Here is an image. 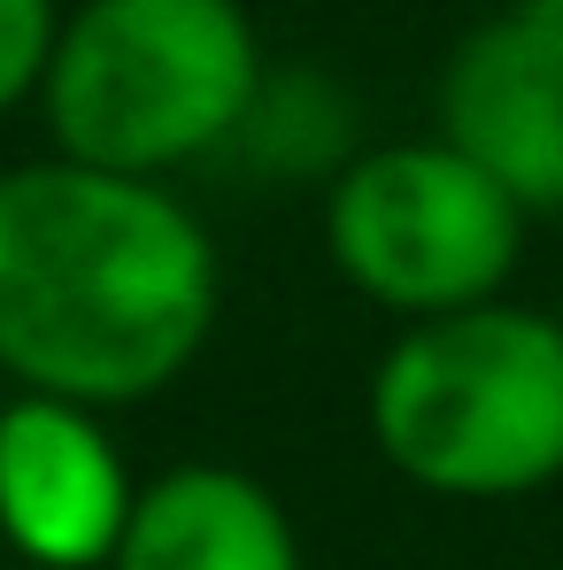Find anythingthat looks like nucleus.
Masks as SVG:
<instances>
[{
	"label": "nucleus",
	"mask_w": 563,
	"mask_h": 570,
	"mask_svg": "<svg viewBox=\"0 0 563 570\" xmlns=\"http://www.w3.org/2000/svg\"><path fill=\"white\" fill-rule=\"evenodd\" d=\"M378 463L440 501H525L563 478V316L478 301L401 324L363 379Z\"/></svg>",
	"instance_id": "2"
},
{
	"label": "nucleus",
	"mask_w": 563,
	"mask_h": 570,
	"mask_svg": "<svg viewBox=\"0 0 563 570\" xmlns=\"http://www.w3.org/2000/svg\"><path fill=\"white\" fill-rule=\"evenodd\" d=\"M363 147L371 139H363V108L348 94V78H332L324 62H271L247 116H240V131H232V147H224V163L263 178V186L324 193Z\"/></svg>",
	"instance_id": "8"
},
{
	"label": "nucleus",
	"mask_w": 563,
	"mask_h": 570,
	"mask_svg": "<svg viewBox=\"0 0 563 570\" xmlns=\"http://www.w3.org/2000/svg\"><path fill=\"white\" fill-rule=\"evenodd\" d=\"M271 55L240 0H78L39 86L47 155L155 178L224 163Z\"/></svg>",
	"instance_id": "3"
},
{
	"label": "nucleus",
	"mask_w": 563,
	"mask_h": 570,
	"mask_svg": "<svg viewBox=\"0 0 563 570\" xmlns=\"http://www.w3.org/2000/svg\"><path fill=\"white\" fill-rule=\"evenodd\" d=\"M317 200L340 285L401 324L502 301V285L525 263L533 216L433 131L371 139Z\"/></svg>",
	"instance_id": "4"
},
{
	"label": "nucleus",
	"mask_w": 563,
	"mask_h": 570,
	"mask_svg": "<svg viewBox=\"0 0 563 570\" xmlns=\"http://www.w3.org/2000/svg\"><path fill=\"white\" fill-rule=\"evenodd\" d=\"M139 501L108 416L47 393L0 401V548L39 570H100Z\"/></svg>",
	"instance_id": "5"
},
{
	"label": "nucleus",
	"mask_w": 563,
	"mask_h": 570,
	"mask_svg": "<svg viewBox=\"0 0 563 570\" xmlns=\"http://www.w3.org/2000/svg\"><path fill=\"white\" fill-rule=\"evenodd\" d=\"M8 570H39V563H8Z\"/></svg>",
	"instance_id": "11"
},
{
	"label": "nucleus",
	"mask_w": 563,
	"mask_h": 570,
	"mask_svg": "<svg viewBox=\"0 0 563 570\" xmlns=\"http://www.w3.org/2000/svg\"><path fill=\"white\" fill-rule=\"evenodd\" d=\"M433 139L486 170L525 216H563V39L494 8L433 78Z\"/></svg>",
	"instance_id": "6"
},
{
	"label": "nucleus",
	"mask_w": 563,
	"mask_h": 570,
	"mask_svg": "<svg viewBox=\"0 0 563 570\" xmlns=\"http://www.w3.org/2000/svg\"><path fill=\"white\" fill-rule=\"evenodd\" d=\"M55 31H62V0H0V116L39 100Z\"/></svg>",
	"instance_id": "9"
},
{
	"label": "nucleus",
	"mask_w": 563,
	"mask_h": 570,
	"mask_svg": "<svg viewBox=\"0 0 563 570\" xmlns=\"http://www.w3.org/2000/svg\"><path fill=\"white\" fill-rule=\"evenodd\" d=\"M556 224H563V216H556Z\"/></svg>",
	"instance_id": "12"
},
{
	"label": "nucleus",
	"mask_w": 563,
	"mask_h": 570,
	"mask_svg": "<svg viewBox=\"0 0 563 570\" xmlns=\"http://www.w3.org/2000/svg\"><path fill=\"white\" fill-rule=\"evenodd\" d=\"M509 8H517L525 23H541V31H556V39H563V0H509Z\"/></svg>",
	"instance_id": "10"
},
{
	"label": "nucleus",
	"mask_w": 563,
	"mask_h": 570,
	"mask_svg": "<svg viewBox=\"0 0 563 570\" xmlns=\"http://www.w3.org/2000/svg\"><path fill=\"white\" fill-rule=\"evenodd\" d=\"M100 570H309L285 501L240 463H171L139 478L132 524Z\"/></svg>",
	"instance_id": "7"
},
{
	"label": "nucleus",
	"mask_w": 563,
	"mask_h": 570,
	"mask_svg": "<svg viewBox=\"0 0 563 570\" xmlns=\"http://www.w3.org/2000/svg\"><path fill=\"white\" fill-rule=\"evenodd\" d=\"M224 316V255L178 186L62 155L0 170V379L78 409L163 401Z\"/></svg>",
	"instance_id": "1"
}]
</instances>
